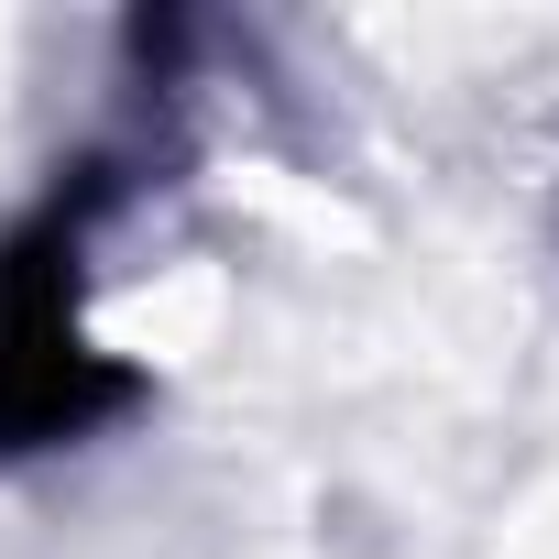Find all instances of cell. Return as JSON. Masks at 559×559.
I'll return each mask as SVG.
<instances>
[{
	"label": "cell",
	"instance_id": "obj_1",
	"mask_svg": "<svg viewBox=\"0 0 559 559\" xmlns=\"http://www.w3.org/2000/svg\"><path fill=\"white\" fill-rule=\"evenodd\" d=\"M132 406V373L78 330V198L0 241V450H56Z\"/></svg>",
	"mask_w": 559,
	"mask_h": 559
}]
</instances>
